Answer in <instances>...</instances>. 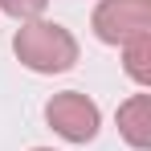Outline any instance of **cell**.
Segmentation results:
<instances>
[{"mask_svg":"<svg viewBox=\"0 0 151 151\" xmlns=\"http://www.w3.org/2000/svg\"><path fill=\"white\" fill-rule=\"evenodd\" d=\"M12 53L33 74H65V70H74V61H78V41H74V33L65 25L37 17V21H25L17 29Z\"/></svg>","mask_w":151,"mask_h":151,"instance_id":"obj_1","label":"cell"},{"mask_svg":"<svg viewBox=\"0 0 151 151\" xmlns=\"http://www.w3.org/2000/svg\"><path fill=\"white\" fill-rule=\"evenodd\" d=\"M90 29L102 45H127L131 37L151 33V0H98Z\"/></svg>","mask_w":151,"mask_h":151,"instance_id":"obj_2","label":"cell"},{"mask_svg":"<svg viewBox=\"0 0 151 151\" xmlns=\"http://www.w3.org/2000/svg\"><path fill=\"white\" fill-rule=\"evenodd\" d=\"M45 123L65 143H90L102 127V114H98V102L86 98L82 90H61L45 102Z\"/></svg>","mask_w":151,"mask_h":151,"instance_id":"obj_3","label":"cell"},{"mask_svg":"<svg viewBox=\"0 0 151 151\" xmlns=\"http://www.w3.org/2000/svg\"><path fill=\"white\" fill-rule=\"evenodd\" d=\"M114 123H119V135L135 151H147L151 147V94H131L119 106Z\"/></svg>","mask_w":151,"mask_h":151,"instance_id":"obj_4","label":"cell"},{"mask_svg":"<svg viewBox=\"0 0 151 151\" xmlns=\"http://www.w3.org/2000/svg\"><path fill=\"white\" fill-rule=\"evenodd\" d=\"M119 49H123V70H127V78H131L135 86H151V33L131 37V41L119 45Z\"/></svg>","mask_w":151,"mask_h":151,"instance_id":"obj_5","label":"cell"},{"mask_svg":"<svg viewBox=\"0 0 151 151\" xmlns=\"http://www.w3.org/2000/svg\"><path fill=\"white\" fill-rule=\"evenodd\" d=\"M49 8V0H0V12H8L12 21H37L41 12Z\"/></svg>","mask_w":151,"mask_h":151,"instance_id":"obj_6","label":"cell"},{"mask_svg":"<svg viewBox=\"0 0 151 151\" xmlns=\"http://www.w3.org/2000/svg\"><path fill=\"white\" fill-rule=\"evenodd\" d=\"M33 151H53V147H33Z\"/></svg>","mask_w":151,"mask_h":151,"instance_id":"obj_7","label":"cell"}]
</instances>
